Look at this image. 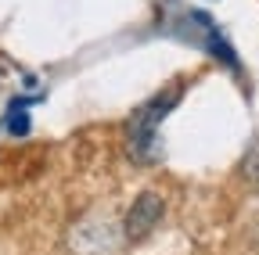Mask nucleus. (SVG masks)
Masks as SVG:
<instances>
[{
	"mask_svg": "<svg viewBox=\"0 0 259 255\" xmlns=\"http://www.w3.org/2000/svg\"><path fill=\"white\" fill-rule=\"evenodd\" d=\"M180 97V93H162V97H155L151 105H144L134 122H130V151H134V158H148L151 155V144H155V130H158V119L169 112V105Z\"/></svg>",
	"mask_w": 259,
	"mask_h": 255,
	"instance_id": "obj_1",
	"label": "nucleus"
},
{
	"mask_svg": "<svg viewBox=\"0 0 259 255\" xmlns=\"http://www.w3.org/2000/svg\"><path fill=\"white\" fill-rule=\"evenodd\" d=\"M162 219V198L155 194V190H144V194H137L134 209L126 212V223H122V230L130 241H144L151 230H155V223Z\"/></svg>",
	"mask_w": 259,
	"mask_h": 255,
	"instance_id": "obj_2",
	"label": "nucleus"
}]
</instances>
